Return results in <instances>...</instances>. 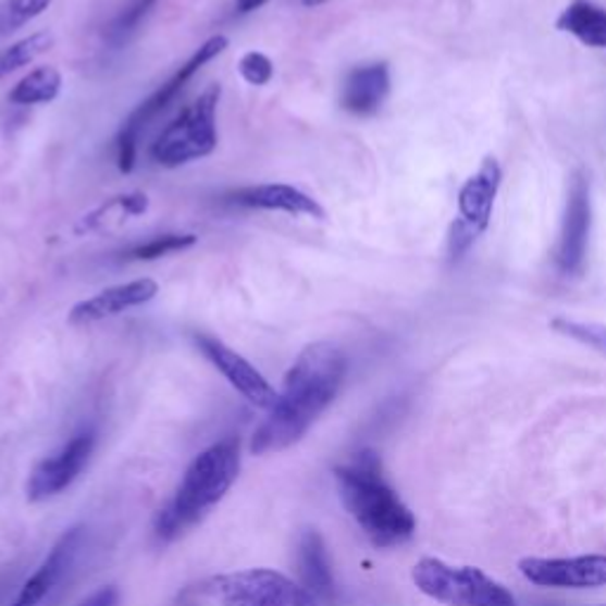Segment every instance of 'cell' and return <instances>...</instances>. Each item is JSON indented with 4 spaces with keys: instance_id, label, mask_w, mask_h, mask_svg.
<instances>
[{
    "instance_id": "9",
    "label": "cell",
    "mask_w": 606,
    "mask_h": 606,
    "mask_svg": "<svg viewBox=\"0 0 606 606\" xmlns=\"http://www.w3.org/2000/svg\"><path fill=\"white\" fill-rule=\"evenodd\" d=\"M92 448H96V434H92L90 429L78 431V434L66 441L55 455L40 460L32 471L29 483H26L29 500H48V497H55L70 488L81 471L86 469Z\"/></svg>"
},
{
    "instance_id": "6",
    "label": "cell",
    "mask_w": 606,
    "mask_h": 606,
    "mask_svg": "<svg viewBox=\"0 0 606 606\" xmlns=\"http://www.w3.org/2000/svg\"><path fill=\"white\" fill-rule=\"evenodd\" d=\"M227 44H231V40H227V36H223V34L211 36L209 40H205V44L193 52V58L187 60L181 70L166 81L164 86L154 90L150 98L143 100L136 110L131 112V116L124 121V126H121L119 136H116V166L121 173H131L133 169H136V152H138L140 133L150 126V121L157 119L173 100L181 96V90L190 84V78L201 70V66L219 58L221 52H225Z\"/></svg>"
},
{
    "instance_id": "22",
    "label": "cell",
    "mask_w": 606,
    "mask_h": 606,
    "mask_svg": "<svg viewBox=\"0 0 606 606\" xmlns=\"http://www.w3.org/2000/svg\"><path fill=\"white\" fill-rule=\"evenodd\" d=\"M157 3L159 0H131L126 8H121L119 15L110 22V26H107L104 32L107 44L114 48L124 46L126 40L138 32V26L145 22L147 15H150Z\"/></svg>"
},
{
    "instance_id": "7",
    "label": "cell",
    "mask_w": 606,
    "mask_h": 606,
    "mask_svg": "<svg viewBox=\"0 0 606 606\" xmlns=\"http://www.w3.org/2000/svg\"><path fill=\"white\" fill-rule=\"evenodd\" d=\"M209 590L223 606H320L306 588L271 569L219 576Z\"/></svg>"
},
{
    "instance_id": "4",
    "label": "cell",
    "mask_w": 606,
    "mask_h": 606,
    "mask_svg": "<svg viewBox=\"0 0 606 606\" xmlns=\"http://www.w3.org/2000/svg\"><path fill=\"white\" fill-rule=\"evenodd\" d=\"M221 86L211 84L201 96L161 131L152 143L150 157L164 169H178L190 161L209 157L219 145L215 110H219Z\"/></svg>"
},
{
    "instance_id": "26",
    "label": "cell",
    "mask_w": 606,
    "mask_h": 606,
    "mask_svg": "<svg viewBox=\"0 0 606 606\" xmlns=\"http://www.w3.org/2000/svg\"><path fill=\"white\" fill-rule=\"evenodd\" d=\"M239 76L247 81L249 86H268L275 76V66L271 58L263 55L259 50H249L237 62Z\"/></svg>"
},
{
    "instance_id": "24",
    "label": "cell",
    "mask_w": 606,
    "mask_h": 606,
    "mask_svg": "<svg viewBox=\"0 0 606 606\" xmlns=\"http://www.w3.org/2000/svg\"><path fill=\"white\" fill-rule=\"evenodd\" d=\"M50 5L52 0H5L0 5V36L22 29L24 24L44 15Z\"/></svg>"
},
{
    "instance_id": "19",
    "label": "cell",
    "mask_w": 606,
    "mask_h": 606,
    "mask_svg": "<svg viewBox=\"0 0 606 606\" xmlns=\"http://www.w3.org/2000/svg\"><path fill=\"white\" fill-rule=\"evenodd\" d=\"M557 29L578 38L588 48L606 50V8L592 0H573L559 15Z\"/></svg>"
},
{
    "instance_id": "10",
    "label": "cell",
    "mask_w": 606,
    "mask_h": 606,
    "mask_svg": "<svg viewBox=\"0 0 606 606\" xmlns=\"http://www.w3.org/2000/svg\"><path fill=\"white\" fill-rule=\"evenodd\" d=\"M195 344L199 351L209 358L211 366L219 370L251 406L263 410H271L275 406L277 392L247 358H242L231 346H225L223 342L209 334H195Z\"/></svg>"
},
{
    "instance_id": "20",
    "label": "cell",
    "mask_w": 606,
    "mask_h": 606,
    "mask_svg": "<svg viewBox=\"0 0 606 606\" xmlns=\"http://www.w3.org/2000/svg\"><path fill=\"white\" fill-rule=\"evenodd\" d=\"M62 90V74L52 64L36 66L34 72L22 76L15 88L10 90L8 100L20 107H32V104H50L55 102Z\"/></svg>"
},
{
    "instance_id": "28",
    "label": "cell",
    "mask_w": 606,
    "mask_h": 606,
    "mask_svg": "<svg viewBox=\"0 0 606 606\" xmlns=\"http://www.w3.org/2000/svg\"><path fill=\"white\" fill-rule=\"evenodd\" d=\"M268 0H235V12L237 15H249V12L261 10Z\"/></svg>"
},
{
    "instance_id": "1",
    "label": "cell",
    "mask_w": 606,
    "mask_h": 606,
    "mask_svg": "<svg viewBox=\"0 0 606 606\" xmlns=\"http://www.w3.org/2000/svg\"><path fill=\"white\" fill-rule=\"evenodd\" d=\"M346 368L348 362L339 346L330 342L306 346L285 374L275 406L253 431L251 450L268 455L299 443L339 394Z\"/></svg>"
},
{
    "instance_id": "16",
    "label": "cell",
    "mask_w": 606,
    "mask_h": 606,
    "mask_svg": "<svg viewBox=\"0 0 606 606\" xmlns=\"http://www.w3.org/2000/svg\"><path fill=\"white\" fill-rule=\"evenodd\" d=\"M81 545H84V529L74 527L66 531L55 543V547L50 549V555L44 559V564L32 573L29 581L22 585L17 602L24 606H38L44 602V597L62 581L66 569L74 564Z\"/></svg>"
},
{
    "instance_id": "15",
    "label": "cell",
    "mask_w": 606,
    "mask_h": 606,
    "mask_svg": "<svg viewBox=\"0 0 606 606\" xmlns=\"http://www.w3.org/2000/svg\"><path fill=\"white\" fill-rule=\"evenodd\" d=\"M392 92V72L386 62L360 64L348 72L342 88V107L354 116H372Z\"/></svg>"
},
{
    "instance_id": "17",
    "label": "cell",
    "mask_w": 606,
    "mask_h": 606,
    "mask_svg": "<svg viewBox=\"0 0 606 606\" xmlns=\"http://www.w3.org/2000/svg\"><path fill=\"white\" fill-rule=\"evenodd\" d=\"M299 571L304 578V588L320 604L336 602V585L332 576V564L327 557V547L316 531H306L299 541Z\"/></svg>"
},
{
    "instance_id": "25",
    "label": "cell",
    "mask_w": 606,
    "mask_h": 606,
    "mask_svg": "<svg viewBox=\"0 0 606 606\" xmlns=\"http://www.w3.org/2000/svg\"><path fill=\"white\" fill-rule=\"evenodd\" d=\"M552 327L564 336H571L576 342L606 351V325H599V322H578V320L557 318L552 320Z\"/></svg>"
},
{
    "instance_id": "21",
    "label": "cell",
    "mask_w": 606,
    "mask_h": 606,
    "mask_svg": "<svg viewBox=\"0 0 606 606\" xmlns=\"http://www.w3.org/2000/svg\"><path fill=\"white\" fill-rule=\"evenodd\" d=\"M50 46H52V34L48 32H36L26 38H20L17 44H12L10 48L0 52V76H8L12 72L22 70V66L32 64L38 55H44Z\"/></svg>"
},
{
    "instance_id": "23",
    "label": "cell",
    "mask_w": 606,
    "mask_h": 606,
    "mask_svg": "<svg viewBox=\"0 0 606 606\" xmlns=\"http://www.w3.org/2000/svg\"><path fill=\"white\" fill-rule=\"evenodd\" d=\"M197 235L193 233H166L157 235L152 239L136 245L131 251H126V261H157L161 256L185 251L197 245Z\"/></svg>"
},
{
    "instance_id": "30",
    "label": "cell",
    "mask_w": 606,
    "mask_h": 606,
    "mask_svg": "<svg viewBox=\"0 0 606 606\" xmlns=\"http://www.w3.org/2000/svg\"><path fill=\"white\" fill-rule=\"evenodd\" d=\"M10 606H24V604H20V602H17V599H15V602H12V604H10Z\"/></svg>"
},
{
    "instance_id": "8",
    "label": "cell",
    "mask_w": 606,
    "mask_h": 606,
    "mask_svg": "<svg viewBox=\"0 0 606 606\" xmlns=\"http://www.w3.org/2000/svg\"><path fill=\"white\" fill-rule=\"evenodd\" d=\"M590 231H592V199L590 181L585 171H576L569 181L567 207H564V221L559 231V242L555 251V265L561 277L583 275L590 251Z\"/></svg>"
},
{
    "instance_id": "27",
    "label": "cell",
    "mask_w": 606,
    "mask_h": 606,
    "mask_svg": "<svg viewBox=\"0 0 606 606\" xmlns=\"http://www.w3.org/2000/svg\"><path fill=\"white\" fill-rule=\"evenodd\" d=\"M119 604V590L114 585H107L92 592L90 597H86L78 606H116Z\"/></svg>"
},
{
    "instance_id": "2",
    "label": "cell",
    "mask_w": 606,
    "mask_h": 606,
    "mask_svg": "<svg viewBox=\"0 0 606 606\" xmlns=\"http://www.w3.org/2000/svg\"><path fill=\"white\" fill-rule=\"evenodd\" d=\"M342 503L358 527L376 547H394L410 541L417 521L408 505L388 486L382 460L372 450L354 455V460L334 469Z\"/></svg>"
},
{
    "instance_id": "11",
    "label": "cell",
    "mask_w": 606,
    "mask_h": 606,
    "mask_svg": "<svg viewBox=\"0 0 606 606\" xmlns=\"http://www.w3.org/2000/svg\"><path fill=\"white\" fill-rule=\"evenodd\" d=\"M519 571L527 581L541 588H602L606 585V557L588 555L571 559L529 557L519 561Z\"/></svg>"
},
{
    "instance_id": "5",
    "label": "cell",
    "mask_w": 606,
    "mask_h": 606,
    "mask_svg": "<svg viewBox=\"0 0 606 606\" xmlns=\"http://www.w3.org/2000/svg\"><path fill=\"white\" fill-rule=\"evenodd\" d=\"M412 581L426 597L448 606H517L515 595L481 569L450 567L434 557L415 564Z\"/></svg>"
},
{
    "instance_id": "3",
    "label": "cell",
    "mask_w": 606,
    "mask_h": 606,
    "mask_svg": "<svg viewBox=\"0 0 606 606\" xmlns=\"http://www.w3.org/2000/svg\"><path fill=\"white\" fill-rule=\"evenodd\" d=\"M239 474V443L227 438L197 455L187 467L173 500L159 509L154 533L159 541H173L223 500Z\"/></svg>"
},
{
    "instance_id": "29",
    "label": "cell",
    "mask_w": 606,
    "mask_h": 606,
    "mask_svg": "<svg viewBox=\"0 0 606 606\" xmlns=\"http://www.w3.org/2000/svg\"><path fill=\"white\" fill-rule=\"evenodd\" d=\"M301 3H304L306 8H318V5L330 3V0H301Z\"/></svg>"
},
{
    "instance_id": "14",
    "label": "cell",
    "mask_w": 606,
    "mask_h": 606,
    "mask_svg": "<svg viewBox=\"0 0 606 606\" xmlns=\"http://www.w3.org/2000/svg\"><path fill=\"white\" fill-rule=\"evenodd\" d=\"M231 201L245 209L280 211V213L308 215V219L325 221V209L318 205V199L301 193L299 187L285 185V183H265V185L242 187V190L231 193Z\"/></svg>"
},
{
    "instance_id": "12",
    "label": "cell",
    "mask_w": 606,
    "mask_h": 606,
    "mask_svg": "<svg viewBox=\"0 0 606 606\" xmlns=\"http://www.w3.org/2000/svg\"><path fill=\"white\" fill-rule=\"evenodd\" d=\"M157 294H159V285L152 277L121 282V285H112L98 294H92L90 299L78 301L70 311V322L72 325H90V322L116 318L121 313L131 311V308L150 304Z\"/></svg>"
},
{
    "instance_id": "18",
    "label": "cell",
    "mask_w": 606,
    "mask_h": 606,
    "mask_svg": "<svg viewBox=\"0 0 606 606\" xmlns=\"http://www.w3.org/2000/svg\"><path fill=\"white\" fill-rule=\"evenodd\" d=\"M147 209H150V197L145 193H126V195L112 197L107 199L104 205L88 211L86 215H81L76 223V233L84 235V233L110 231V227H119L121 223L145 215Z\"/></svg>"
},
{
    "instance_id": "13",
    "label": "cell",
    "mask_w": 606,
    "mask_h": 606,
    "mask_svg": "<svg viewBox=\"0 0 606 606\" xmlns=\"http://www.w3.org/2000/svg\"><path fill=\"white\" fill-rule=\"evenodd\" d=\"M503 181V169L497 164L495 157H486L481 161L479 171L471 176L465 185L460 195H457V211H460V223L469 235L479 237L486 231L493 215V205L497 190H500Z\"/></svg>"
}]
</instances>
